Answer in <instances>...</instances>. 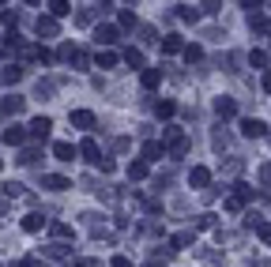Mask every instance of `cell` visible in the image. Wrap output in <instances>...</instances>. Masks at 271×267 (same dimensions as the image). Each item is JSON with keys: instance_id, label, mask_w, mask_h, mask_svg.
Segmentation results:
<instances>
[{"instance_id": "obj_1", "label": "cell", "mask_w": 271, "mask_h": 267, "mask_svg": "<svg viewBox=\"0 0 271 267\" xmlns=\"http://www.w3.org/2000/svg\"><path fill=\"white\" fill-rule=\"evenodd\" d=\"M49 128H53L49 117H34V121H30V136H34V140H49Z\"/></svg>"}, {"instance_id": "obj_2", "label": "cell", "mask_w": 271, "mask_h": 267, "mask_svg": "<svg viewBox=\"0 0 271 267\" xmlns=\"http://www.w3.org/2000/svg\"><path fill=\"white\" fill-rule=\"evenodd\" d=\"M79 151H83V158H87V162L102 166V151H98V143H94V140H83V143H79Z\"/></svg>"}, {"instance_id": "obj_3", "label": "cell", "mask_w": 271, "mask_h": 267, "mask_svg": "<svg viewBox=\"0 0 271 267\" xmlns=\"http://www.w3.org/2000/svg\"><path fill=\"white\" fill-rule=\"evenodd\" d=\"M42 184L49 188V192H64V188H72L68 177H57V173H49V177H42Z\"/></svg>"}, {"instance_id": "obj_4", "label": "cell", "mask_w": 271, "mask_h": 267, "mask_svg": "<svg viewBox=\"0 0 271 267\" xmlns=\"http://www.w3.org/2000/svg\"><path fill=\"white\" fill-rule=\"evenodd\" d=\"M72 125L75 128H94V113L90 109H75L72 113Z\"/></svg>"}, {"instance_id": "obj_5", "label": "cell", "mask_w": 271, "mask_h": 267, "mask_svg": "<svg viewBox=\"0 0 271 267\" xmlns=\"http://www.w3.org/2000/svg\"><path fill=\"white\" fill-rule=\"evenodd\" d=\"M140 83L147 87V90H155V87L162 83V71H158V68H143V75H140Z\"/></svg>"}, {"instance_id": "obj_6", "label": "cell", "mask_w": 271, "mask_h": 267, "mask_svg": "<svg viewBox=\"0 0 271 267\" xmlns=\"http://www.w3.org/2000/svg\"><path fill=\"white\" fill-rule=\"evenodd\" d=\"M38 34L53 38V34H57V19H53V15H38Z\"/></svg>"}, {"instance_id": "obj_7", "label": "cell", "mask_w": 271, "mask_h": 267, "mask_svg": "<svg viewBox=\"0 0 271 267\" xmlns=\"http://www.w3.org/2000/svg\"><path fill=\"white\" fill-rule=\"evenodd\" d=\"M188 181H192V188H207V181H211V173H207L203 166H196L192 173H188Z\"/></svg>"}, {"instance_id": "obj_8", "label": "cell", "mask_w": 271, "mask_h": 267, "mask_svg": "<svg viewBox=\"0 0 271 267\" xmlns=\"http://www.w3.org/2000/svg\"><path fill=\"white\" fill-rule=\"evenodd\" d=\"M19 109H23V98H15V94H12V98H4V102H0V113H4V117H15Z\"/></svg>"}, {"instance_id": "obj_9", "label": "cell", "mask_w": 271, "mask_h": 267, "mask_svg": "<svg viewBox=\"0 0 271 267\" xmlns=\"http://www.w3.org/2000/svg\"><path fill=\"white\" fill-rule=\"evenodd\" d=\"M264 128H268V125H264V121H245V125H241V132H245V136H249V140H253V136H256V140H260V136H264Z\"/></svg>"}, {"instance_id": "obj_10", "label": "cell", "mask_w": 271, "mask_h": 267, "mask_svg": "<svg viewBox=\"0 0 271 267\" xmlns=\"http://www.w3.org/2000/svg\"><path fill=\"white\" fill-rule=\"evenodd\" d=\"M53 155H57L60 162H72V158H75V147H72V143H53Z\"/></svg>"}, {"instance_id": "obj_11", "label": "cell", "mask_w": 271, "mask_h": 267, "mask_svg": "<svg viewBox=\"0 0 271 267\" xmlns=\"http://www.w3.org/2000/svg\"><path fill=\"white\" fill-rule=\"evenodd\" d=\"M215 113H218V117H234V113H237V106H234L230 98H215Z\"/></svg>"}, {"instance_id": "obj_12", "label": "cell", "mask_w": 271, "mask_h": 267, "mask_svg": "<svg viewBox=\"0 0 271 267\" xmlns=\"http://www.w3.org/2000/svg\"><path fill=\"white\" fill-rule=\"evenodd\" d=\"M94 38H98V45H113L117 42V30L113 27H98V30H94Z\"/></svg>"}, {"instance_id": "obj_13", "label": "cell", "mask_w": 271, "mask_h": 267, "mask_svg": "<svg viewBox=\"0 0 271 267\" xmlns=\"http://www.w3.org/2000/svg\"><path fill=\"white\" fill-rule=\"evenodd\" d=\"M4 140H8V143H23V140H27V132H23L19 125H8V128H4Z\"/></svg>"}, {"instance_id": "obj_14", "label": "cell", "mask_w": 271, "mask_h": 267, "mask_svg": "<svg viewBox=\"0 0 271 267\" xmlns=\"http://www.w3.org/2000/svg\"><path fill=\"white\" fill-rule=\"evenodd\" d=\"M42 226H45V218H42V214H27V218H23V230H27V233H38Z\"/></svg>"}, {"instance_id": "obj_15", "label": "cell", "mask_w": 271, "mask_h": 267, "mask_svg": "<svg viewBox=\"0 0 271 267\" xmlns=\"http://www.w3.org/2000/svg\"><path fill=\"white\" fill-rule=\"evenodd\" d=\"M162 155H166L162 143H147V147H143V158H147V162H155V158H162Z\"/></svg>"}, {"instance_id": "obj_16", "label": "cell", "mask_w": 271, "mask_h": 267, "mask_svg": "<svg viewBox=\"0 0 271 267\" xmlns=\"http://www.w3.org/2000/svg\"><path fill=\"white\" fill-rule=\"evenodd\" d=\"M128 177H132V181H143V177H147V162H132V166H128Z\"/></svg>"}, {"instance_id": "obj_17", "label": "cell", "mask_w": 271, "mask_h": 267, "mask_svg": "<svg viewBox=\"0 0 271 267\" xmlns=\"http://www.w3.org/2000/svg\"><path fill=\"white\" fill-rule=\"evenodd\" d=\"M162 49H166V53H181V38H177V34H170V38L162 42Z\"/></svg>"}, {"instance_id": "obj_18", "label": "cell", "mask_w": 271, "mask_h": 267, "mask_svg": "<svg viewBox=\"0 0 271 267\" xmlns=\"http://www.w3.org/2000/svg\"><path fill=\"white\" fill-rule=\"evenodd\" d=\"M49 8H53V19H60V15H68V12H72V4H64V0H53Z\"/></svg>"}, {"instance_id": "obj_19", "label": "cell", "mask_w": 271, "mask_h": 267, "mask_svg": "<svg viewBox=\"0 0 271 267\" xmlns=\"http://www.w3.org/2000/svg\"><path fill=\"white\" fill-rule=\"evenodd\" d=\"M125 60H128L132 68H143V53H140V49H128V53H125Z\"/></svg>"}, {"instance_id": "obj_20", "label": "cell", "mask_w": 271, "mask_h": 267, "mask_svg": "<svg viewBox=\"0 0 271 267\" xmlns=\"http://www.w3.org/2000/svg\"><path fill=\"white\" fill-rule=\"evenodd\" d=\"M19 75H23V68H15V64H8V68H4V83H15Z\"/></svg>"}, {"instance_id": "obj_21", "label": "cell", "mask_w": 271, "mask_h": 267, "mask_svg": "<svg viewBox=\"0 0 271 267\" xmlns=\"http://www.w3.org/2000/svg\"><path fill=\"white\" fill-rule=\"evenodd\" d=\"M256 233H260V241L271 245V222H256Z\"/></svg>"}, {"instance_id": "obj_22", "label": "cell", "mask_w": 271, "mask_h": 267, "mask_svg": "<svg viewBox=\"0 0 271 267\" xmlns=\"http://www.w3.org/2000/svg\"><path fill=\"white\" fill-rule=\"evenodd\" d=\"M173 113H177L173 102H158V117H173Z\"/></svg>"}, {"instance_id": "obj_23", "label": "cell", "mask_w": 271, "mask_h": 267, "mask_svg": "<svg viewBox=\"0 0 271 267\" xmlns=\"http://www.w3.org/2000/svg\"><path fill=\"white\" fill-rule=\"evenodd\" d=\"M200 56H203L200 45H188V49H185V60H188V64H192V60H200Z\"/></svg>"}, {"instance_id": "obj_24", "label": "cell", "mask_w": 271, "mask_h": 267, "mask_svg": "<svg viewBox=\"0 0 271 267\" xmlns=\"http://www.w3.org/2000/svg\"><path fill=\"white\" fill-rule=\"evenodd\" d=\"M113 64H117L113 53H98V68H113Z\"/></svg>"}, {"instance_id": "obj_25", "label": "cell", "mask_w": 271, "mask_h": 267, "mask_svg": "<svg viewBox=\"0 0 271 267\" xmlns=\"http://www.w3.org/2000/svg\"><path fill=\"white\" fill-rule=\"evenodd\" d=\"M49 230H53L57 237H72V226H64V222H53V226H49Z\"/></svg>"}, {"instance_id": "obj_26", "label": "cell", "mask_w": 271, "mask_h": 267, "mask_svg": "<svg viewBox=\"0 0 271 267\" xmlns=\"http://www.w3.org/2000/svg\"><path fill=\"white\" fill-rule=\"evenodd\" d=\"M4 192H8V196H23V184H19V181H8V184H4Z\"/></svg>"}, {"instance_id": "obj_27", "label": "cell", "mask_w": 271, "mask_h": 267, "mask_svg": "<svg viewBox=\"0 0 271 267\" xmlns=\"http://www.w3.org/2000/svg\"><path fill=\"white\" fill-rule=\"evenodd\" d=\"M249 64H256V68H264V64H268V56H264V53L256 49V53H249Z\"/></svg>"}, {"instance_id": "obj_28", "label": "cell", "mask_w": 271, "mask_h": 267, "mask_svg": "<svg viewBox=\"0 0 271 267\" xmlns=\"http://www.w3.org/2000/svg\"><path fill=\"white\" fill-rule=\"evenodd\" d=\"M215 226V214H200V222H196V230H211Z\"/></svg>"}, {"instance_id": "obj_29", "label": "cell", "mask_w": 271, "mask_h": 267, "mask_svg": "<svg viewBox=\"0 0 271 267\" xmlns=\"http://www.w3.org/2000/svg\"><path fill=\"white\" fill-rule=\"evenodd\" d=\"M196 15H200L196 8H188V4H181V19H196Z\"/></svg>"}, {"instance_id": "obj_30", "label": "cell", "mask_w": 271, "mask_h": 267, "mask_svg": "<svg viewBox=\"0 0 271 267\" xmlns=\"http://www.w3.org/2000/svg\"><path fill=\"white\" fill-rule=\"evenodd\" d=\"M113 267H132V264L125 260V256H113Z\"/></svg>"}, {"instance_id": "obj_31", "label": "cell", "mask_w": 271, "mask_h": 267, "mask_svg": "<svg viewBox=\"0 0 271 267\" xmlns=\"http://www.w3.org/2000/svg\"><path fill=\"white\" fill-rule=\"evenodd\" d=\"M23 267H45V260H27Z\"/></svg>"}, {"instance_id": "obj_32", "label": "cell", "mask_w": 271, "mask_h": 267, "mask_svg": "<svg viewBox=\"0 0 271 267\" xmlns=\"http://www.w3.org/2000/svg\"><path fill=\"white\" fill-rule=\"evenodd\" d=\"M264 90H271V71H268V75H264Z\"/></svg>"}, {"instance_id": "obj_33", "label": "cell", "mask_w": 271, "mask_h": 267, "mask_svg": "<svg viewBox=\"0 0 271 267\" xmlns=\"http://www.w3.org/2000/svg\"><path fill=\"white\" fill-rule=\"evenodd\" d=\"M147 267H162V264H147Z\"/></svg>"}]
</instances>
